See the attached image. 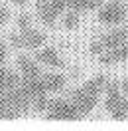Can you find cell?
Instances as JSON below:
<instances>
[{
  "instance_id": "cell-1",
  "label": "cell",
  "mask_w": 128,
  "mask_h": 131,
  "mask_svg": "<svg viewBox=\"0 0 128 131\" xmlns=\"http://www.w3.org/2000/svg\"><path fill=\"white\" fill-rule=\"evenodd\" d=\"M106 78L104 75H97L93 80H89L83 88L79 90H75L71 93V101H73V107L77 109V113L79 115H87L93 107L97 105V101L101 97V93L103 90L106 88Z\"/></svg>"
},
{
  "instance_id": "cell-2",
  "label": "cell",
  "mask_w": 128,
  "mask_h": 131,
  "mask_svg": "<svg viewBox=\"0 0 128 131\" xmlns=\"http://www.w3.org/2000/svg\"><path fill=\"white\" fill-rule=\"evenodd\" d=\"M30 105H32V99L22 90V85L2 91L0 93V119H14L18 115L26 113Z\"/></svg>"
},
{
  "instance_id": "cell-3",
  "label": "cell",
  "mask_w": 128,
  "mask_h": 131,
  "mask_svg": "<svg viewBox=\"0 0 128 131\" xmlns=\"http://www.w3.org/2000/svg\"><path fill=\"white\" fill-rule=\"evenodd\" d=\"M45 42V36L38 30H34L32 26L22 30V34H14L12 36V44L16 48H28V50H38L41 48V44Z\"/></svg>"
},
{
  "instance_id": "cell-4",
  "label": "cell",
  "mask_w": 128,
  "mask_h": 131,
  "mask_svg": "<svg viewBox=\"0 0 128 131\" xmlns=\"http://www.w3.org/2000/svg\"><path fill=\"white\" fill-rule=\"evenodd\" d=\"M49 119H79L81 115L77 113V109L73 107V103L65 101V99H55V101H47L45 105Z\"/></svg>"
},
{
  "instance_id": "cell-5",
  "label": "cell",
  "mask_w": 128,
  "mask_h": 131,
  "mask_svg": "<svg viewBox=\"0 0 128 131\" xmlns=\"http://www.w3.org/2000/svg\"><path fill=\"white\" fill-rule=\"evenodd\" d=\"M126 18V10H124V6L120 4V2H108L106 6H103L101 8V12H99V20L103 22V24H120L122 20Z\"/></svg>"
},
{
  "instance_id": "cell-6",
  "label": "cell",
  "mask_w": 128,
  "mask_h": 131,
  "mask_svg": "<svg viewBox=\"0 0 128 131\" xmlns=\"http://www.w3.org/2000/svg\"><path fill=\"white\" fill-rule=\"evenodd\" d=\"M101 60V64L104 66H110V64H118V62H124L128 60V44H120V46H114L110 50H104L103 56L99 58Z\"/></svg>"
},
{
  "instance_id": "cell-7",
  "label": "cell",
  "mask_w": 128,
  "mask_h": 131,
  "mask_svg": "<svg viewBox=\"0 0 128 131\" xmlns=\"http://www.w3.org/2000/svg\"><path fill=\"white\" fill-rule=\"evenodd\" d=\"M18 70L24 78H36V75H41V68L38 64V60H32L28 56H20L18 58Z\"/></svg>"
},
{
  "instance_id": "cell-8",
  "label": "cell",
  "mask_w": 128,
  "mask_h": 131,
  "mask_svg": "<svg viewBox=\"0 0 128 131\" xmlns=\"http://www.w3.org/2000/svg\"><path fill=\"white\" fill-rule=\"evenodd\" d=\"M36 60H38L40 64H43V66H49V68H61V66H63V60L59 56V52L53 50V48L40 50L38 56H36Z\"/></svg>"
},
{
  "instance_id": "cell-9",
  "label": "cell",
  "mask_w": 128,
  "mask_h": 131,
  "mask_svg": "<svg viewBox=\"0 0 128 131\" xmlns=\"http://www.w3.org/2000/svg\"><path fill=\"white\" fill-rule=\"evenodd\" d=\"M128 38V28H118V30H114V32L106 34L104 38H101V46H103V50H110L114 48V46H120V44H124Z\"/></svg>"
},
{
  "instance_id": "cell-10",
  "label": "cell",
  "mask_w": 128,
  "mask_h": 131,
  "mask_svg": "<svg viewBox=\"0 0 128 131\" xmlns=\"http://www.w3.org/2000/svg\"><path fill=\"white\" fill-rule=\"evenodd\" d=\"M120 99H122L120 97V83L118 82H110L106 85V101H104V107H106L108 111H112V109L120 103Z\"/></svg>"
},
{
  "instance_id": "cell-11",
  "label": "cell",
  "mask_w": 128,
  "mask_h": 131,
  "mask_svg": "<svg viewBox=\"0 0 128 131\" xmlns=\"http://www.w3.org/2000/svg\"><path fill=\"white\" fill-rule=\"evenodd\" d=\"M41 80H43L45 91H59V90H63V85H65L63 74H45V75H41Z\"/></svg>"
},
{
  "instance_id": "cell-12",
  "label": "cell",
  "mask_w": 128,
  "mask_h": 131,
  "mask_svg": "<svg viewBox=\"0 0 128 131\" xmlns=\"http://www.w3.org/2000/svg\"><path fill=\"white\" fill-rule=\"evenodd\" d=\"M36 10H38V16H40V20H41L45 26H53V24H55L57 14H55L51 8H49L47 4H45V0H38V6H36Z\"/></svg>"
},
{
  "instance_id": "cell-13",
  "label": "cell",
  "mask_w": 128,
  "mask_h": 131,
  "mask_svg": "<svg viewBox=\"0 0 128 131\" xmlns=\"http://www.w3.org/2000/svg\"><path fill=\"white\" fill-rule=\"evenodd\" d=\"M103 4V0H69L67 6L75 12H83V10H95Z\"/></svg>"
},
{
  "instance_id": "cell-14",
  "label": "cell",
  "mask_w": 128,
  "mask_h": 131,
  "mask_svg": "<svg viewBox=\"0 0 128 131\" xmlns=\"http://www.w3.org/2000/svg\"><path fill=\"white\" fill-rule=\"evenodd\" d=\"M114 119H126L128 115V99H120V103L110 111Z\"/></svg>"
},
{
  "instance_id": "cell-15",
  "label": "cell",
  "mask_w": 128,
  "mask_h": 131,
  "mask_svg": "<svg viewBox=\"0 0 128 131\" xmlns=\"http://www.w3.org/2000/svg\"><path fill=\"white\" fill-rule=\"evenodd\" d=\"M63 26L67 28V30H73V28H77V26H79V12L71 10V12H69V14L63 18Z\"/></svg>"
},
{
  "instance_id": "cell-16",
  "label": "cell",
  "mask_w": 128,
  "mask_h": 131,
  "mask_svg": "<svg viewBox=\"0 0 128 131\" xmlns=\"http://www.w3.org/2000/svg\"><path fill=\"white\" fill-rule=\"evenodd\" d=\"M30 26H32L30 14H20V16H18V28H20V30H26V28H30Z\"/></svg>"
},
{
  "instance_id": "cell-17",
  "label": "cell",
  "mask_w": 128,
  "mask_h": 131,
  "mask_svg": "<svg viewBox=\"0 0 128 131\" xmlns=\"http://www.w3.org/2000/svg\"><path fill=\"white\" fill-rule=\"evenodd\" d=\"M8 18H10V10L4 6V4H0V28L8 22Z\"/></svg>"
},
{
  "instance_id": "cell-18",
  "label": "cell",
  "mask_w": 128,
  "mask_h": 131,
  "mask_svg": "<svg viewBox=\"0 0 128 131\" xmlns=\"http://www.w3.org/2000/svg\"><path fill=\"white\" fill-rule=\"evenodd\" d=\"M6 56H8V48H6V44H0V66L6 62Z\"/></svg>"
},
{
  "instance_id": "cell-19",
  "label": "cell",
  "mask_w": 128,
  "mask_h": 131,
  "mask_svg": "<svg viewBox=\"0 0 128 131\" xmlns=\"http://www.w3.org/2000/svg\"><path fill=\"white\" fill-rule=\"evenodd\" d=\"M104 50H103V46H101V42H95L93 46H91V54H103Z\"/></svg>"
},
{
  "instance_id": "cell-20",
  "label": "cell",
  "mask_w": 128,
  "mask_h": 131,
  "mask_svg": "<svg viewBox=\"0 0 128 131\" xmlns=\"http://www.w3.org/2000/svg\"><path fill=\"white\" fill-rule=\"evenodd\" d=\"M12 2H14L16 6H20V8H24L26 4H28V0H12Z\"/></svg>"
},
{
  "instance_id": "cell-21",
  "label": "cell",
  "mask_w": 128,
  "mask_h": 131,
  "mask_svg": "<svg viewBox=\"0 0 128 131\" xmlns=\"http://www.w3.org/2000/svg\"><path fill=\"white\" fill-rule=\"evenodd\" d=\"M122 90L124 93H128V78H124V82H122Z\"/></svg>"
},
{
  "instance_id": "cell-22",
  "label": "cell",
  "mask_w": 128,
  "mask_h": 131,
  "mask_svg": "<svg viewBox=\"0 0 128 131\" xmlns=\"http://www.w3.org/2000/svg\"><path fill=\"white\" fill-rule=\"evenodd\" d=\"M124 10H126V16H128V6H124Z\"/></svg>"
}]
</instances>
